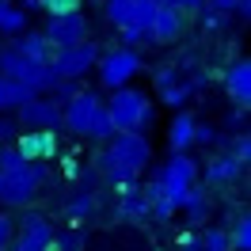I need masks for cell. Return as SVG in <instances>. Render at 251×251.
Returning a JSON list of instances; mask_svg holds the SVG:
<instances>
[{"label": "cell", "mask_w": 251, "mask_h": 251, "mask_svg": "<svg viewBox=\"0 0 251 251\" xmlns=\"http://www.w3.org/2000/svg\"><path fill=\"white\" fill-rule=\"evenodd\" d=\"M61 126L69 133H76V137H95V141H107L110 133H114L103 99L95 92H84V88L69 103H61Z\"/></svg>", "instance_id": "1"}, {"label": "cell", "mask_w": 251, "mask_h": 251, "mask_svg": "<svg viewBox=\"0 0 251 251\" xmlns=\"http://www.w3.org/2000/svg\"><path fill=\"white\" fill-rule=\"evenodd\" d=\"M103 107H107V118L114 126V133H145L149 126L156 122L152 99L145 92H137V88H129V84L114 88V95H110Z\"/></svg>", "instance_id": "2"}, {"label": "cell", "mask_w": 251, "mask_h": 251, "mask_svg": "<svg viewBox=\"0 0 251 251\" xmlns=\"http://www.w3.org/2000/svg\"><path fill=\"white\" fill-rule=\"evenodd\" d=\"M42 183H46V164L42 160H27L12 172H0V205H8V209L27 205Z\"/></svg>", "instance_id": "3"}, {"label": "cell", "mask_w": 251, "mask_h": 251, "mask_svg": "<svg viewBox=\"0 0 251 251\" xmlns=\"http://www.w3.org/2000/svg\"><path fill=\"white\" fill-rule=\"evenodd\" d=\"M0 73L19 80L31 95H42V92H50V88L57 84V76L50 73L46 61H31V57H23L19 50H0Z\"/></svg>", "instance_id": "4"}, {"label": "cell", "mask_w": 251, "mask_h": 251, "mask_svg": "<svg viewBox=\"0 0 251 251\" xmlns=\"http://www.w3.org/2000/svg\"><path fill=\"white\" fill-rule=\"evenodd\" d=\"M95 69H99V84L114 92V88L129 84V80L141 73V53L133 46H114V50L95 57Z\"/></svg>", "instance_id": "5"}, {"label": "cell", "mask_w": 251, "mask_h": 251, "mask_svg": "<svg viewBox=\"0 0 251 251\" xmlns=\"http://www.w3.org/2000/svg\"><path fill=\"white\" fill-rule=\"evenodd\" d=\"M194 179H198V164L187 156V152H175L156 175V190L160 198H168V202L179 209V198L187 194V187H194Z\"/></svg>", "instance_id": "6"}, {"label": "cell", "mask_w": 251, "mask_h": 251, "mask_svg": "<svg viewBox=\"0 0 251 251\" xmlns=\"http://www.w3.org/2000/svg\"><path fill=\"white\" fill-rule=\"evenodd\" d=\"M95 57H99V46L95 42H76V46H61L53 50V57H50V73L57 80H80L84 73H92Z\"/></svg>", "instance_id": "7"}, {"label": "cell", "mask_w": 251, "mask_h": 251, "mask_svg": "<svg viewBox=\"0 0 251 251\" xmlns=\"http://www.w3.org/2000/svg\"><path fill=\"white\" fill-rule=\"evenodd\" d=\"M12 114L23 129H61V103L42 99V95H27Z\"/></svg>", "instance_id": "8"}, {"label": "cell", "mask_w": 251, "mask_h": 251, "mask_svg": "<svg viewBox=\"0 0 251 251\" xmlns=\"http://www.w3.org/2000/svg\"><path fill=\"white\" fill-rule=\"evenodd\" d=\"M50 38V46L61 50V46H76V42H84L88 38V16L84 12H61V16H50L46 19V31H42Z\"/></svg>", "instance_id": "9"}, {"label": "cell", "mask_w": 251, "mask_h": 251, "mask_svg": "<svg viewBox=\"0 0 251 251\" xmlns=\"http://www.w3.org/2000/svg\"><path fill=\"white\" fill-rule=\"evenodd\" d=\"M107 4V19L114 27H141L149 31V23L156 16V0H103Z\"/></svg>", "instance_id": "10"}, {"label": "cell", "mask_w": 251, "mask_h": 251, "mask_svg": "<svg viewBox=\"0 0 251 251\" xmlns=\"http://www.w3.org/2000/svg\"><path fill=\"white\" fill-rule=\"evenodd\" d=\"M16 149L23 160H53L57 152H61V141H57V129H19L16 137Z\"/></svg>", "instance_id": "11"}, {"label": "cell", "mask_w": 251, "mask_h": 251, "mask_svg": "<svg viewBox=\"0 0 251 251\" xmlns=\"http://www.w3.org/2000/svg\"><path fill=\"white\" fill-rule=\"evenodd\" d=\"M53 244V225L42 213H27L19 221V240L8 244V251H50Z\"/></svg>", "instance_id": "12"}, {"label": "cell", "mask_w": 251, "mask_h": 251, "mask_svg": "<svg viewBox=\"0 0 251 251\" xmlns=\"http://www.w3.org/2000/svg\"><path fill=\"white\" fill-rule=\"evenodd\" d=\"M187 27V12H179L172 4H156V16L149 23V42H160V46H172L175 38Z\"/></svg>", "instance_id": "13"}, {"label": "cell", "mask_w": 251, "mask_h": 251, "mask_svg": "<svg viewBox=\"0 0 251 251\" xmlns=\"http://www.w3.org/2000/svg\"><path fill=\"white\" fill-rule=\"evenodd\" d=\"M225 92L232 99L236 107H251V61L248 57H240V61L228 65V73H225Z\"/></svg>", "instance_id": "14"}, {"label": "cell", "mask_w": 251, "mask_h": 251, "mask_svg": "<svg viewBox=\"0 0 251 251\" xmlns=\"http://www.w3.org/2000/svg\"><path fill=\"white\" fill-rule=\"evenodd\" d=\"M156 88H160V99H164L168 107H183V103L190 99V92H194V84L183 80L175 69H160L156 73Z\"/></svg>", "instance_id": "15"}, {"label": "cell", "mask_w": 251, "mask_h": 251, "mask_svg": "<svg viewBox=\"0 0 251 251\" xmlns=\"http://www.w3.org/2000/svg\"><path fill=\"white\" fill-rule=\"evenodd\" d=\"M240 175H244V164L236 156H228V152L209 156V164H205V183H209V187H232Z\"/></svg>", "instance_id": "16"}, {"label": "cell", "mask_w": 251, "mask_h": 251, "mask_svg": "<svg viewBox=\"0 0 251 251\" xmlns=\"http://www.w3.org/2000/svg\"><path fill=\"white\" fill-rule=\"evenodd\" d=\"M12 50H19L23 57H31V61H46L50 65V57H53V46H50V38L42 31H23V34H16V46Z\"/></svg>", "instance_id": "17"}, {"label": "cell", "mask_w": 251, "mask_h": 251, "mask_svg": "<svg viewBox=\"0 0 251 251\" xmlns=\"http://www.w3.org/2000/svg\"><path fill=\"white\" fill-rule=\"evenodd\" d=\"M190 137H194V114L190 110H179L172 118V126H168V145H172V152H187L190 145Z\"/></svg>", "instance_id": "18"}, {"label": "cell", "mask_w": 251, "mask_h": 251, "mask_svg": "<svg viewBox=\"0 0 251 251\" xmlns=\"http://www.w3.org/2000/svg\"><path fill=\"white\" fill-rule=\"evenodd\" d=\"M27 23H31V16L19 8V4H12V0H0V34H23L27 31Z\"/></svg>", "instance_id": "19"}, {"label": "cell", "mask_w": 251, "mask_h": 251, "mask_svg": "<svg viewBox=\"0 0 251 251\" xmlns=\"http://www.w3.org/2000/svg\"><path fill=\"white\" fill-rule=\"evenodd\" d=\"M27 95H31V92H27L19 80H12V76H4V73H0V114H12Z\"/></svg>", "instance_id": "20"}, {"label": "cell", "mask_w": 251, "mask_h": 251, "mask_svg": "<svg viewBox=\"0 0 251 251\" xmlns=\"http://www.w3.org/2000/svg\"><path fill=\"white\" fill-rule=\"evenodd\" d=\"M179 209L187 213V221H205L209 217V198H205V190L187 187V194L179 198Z\"/></svg>", "instance_id": "21"}, {"label": "cell", "mask_w": 251, "mask_h": 251, "mask_svg": "<svg viewBox=\"0 0 251 251\" xmlns=\"http://www.w3.org/2000/svg\"><path fill=\"white\" fill-rule=\"evenodd\" d=\"M228 232V248L232 251H251V217L248 213H240L232 221V228H225Z\"/></svg>", "instance_id": "22"}, {"label": "cell", "mask_w": 251, "mask_h": 251, "mask_svg": "<svg viewBox=\"0 0 251 251\" xmlns=\"http://www.w3.org/2000/svg\"><path fill=\"white\" fill-rule=\"evenodd\" d=\"M198 248H202V251H232V248H228V232H225V228H205V232L198 236Z\"/></svg>", "instance_id": "23"}, {"label": "cell", "mask_w": 251, "mask_h": 251, "mask_svg": "<svg viewBox=\"0 0 251 251\" xmlns=\"http://www.w3.org/2000/svg\"><path fill=\"white\" fill-rule=\"evenodd\" d=\"M228 156H236L244 168H248V160H251V137L248 133H236L232 137V149H228Z\"/></svg>", "instance_id": "24"}, {"label": "cell", "mask_w": 251, "mask_h": 251, "mask_svg": "<svg viewBox=\"0 0 251 251\" xmlns=\"http://www.w3.org/2000/svg\"><path fill=\"white\" fill-rule=\"evenodd\" d=\"M50 92H53V103H69V99L80 92V80H57Z\"/></svg>", "instance_id": "25"}, {"label": "cell", "mask_w": 251, "mask_h": 251, "mask_svg": "<svg viewBox=\"0 0 251 251\" xmlns=\"http://www.w3.org/2000/svg\"><path fill=\"white\" fill-rule=\"evenodd\" d=\"M202 27L209 34L213 31H225L228 27V12H217V8H205V16H202Z\"/></svg>", "instance_id": "26"}, {"label": "cell", "mask_w": 251, "mask_h": 251, "mask_svg": "<svg viewBox=\"0 0 251 251\" xmlns=\"http://www.w3.org/2000/svg\"><path fill=\"white\" fill-rule=\"evenodd\" d=\"M190 141L194 145H213L217 141V129H213L209 122H194V137H190Z\"/></svg>", "instance_id": "27"}, {"label": "cell", "mask_w": 251, "mask_h": 251, "mask_svg": "<svg viewBox=\"0 0 251 251\" xmlns=\"http://www.w3.org/2000/svg\"><path fill=\"white\" fill-rule=\"evenodd\" d=\"M118 34H122V46H141V42H149V31H141V27H118Z\"/></svg>", "instance_id": "28"}, {"label": "cell", "mask_w": 251, "mask_h": 251, "mask_svg": "<svg viewBox=\"0 0 251 251\" xmlns=\"http://www.w3.org/2000/svg\"><path fill=\"white\" fill-rule=\"evenodd\" d=\"M12 240H16V221L8 217V213H0V251L8 248Z\"/></svg>", "instance_id": "29"}, {"label": "cell", "mask_w": 251, "mask_h": 251, "mask_svg": "<svg viewBox=\"0 0 251 251\" xmlns=\"http://www.w3.org/2000/svg\"><path fill=\"white\" fill-rule=\"evenodd\" d=\"M42 8H46L50 16H61V12H76L80 0H42Z\"/></svg>", "instance_id": "30"}, {"label": "cell", "mask_w": 251, "mask_h": 251, "mask_svg": "<svg viewBox=\"0 0 251 251\" xmlns=\"http://www.w3.org/2000/svg\"><path fill=\"white\" fill-rule=\"evenodd\" d=\"M92 209H95V198H92V194H80L76 202L69 205V213H76V217H84V213H92Z\"/></svg>", "instance_id": "31"}, {"label": "cell", "mask_w": 251, "mask_h": 251, "mask_svg": "<svg viewBox=\"0 0 251 251\" xmlns=\"http://www.w3.org/2000/svg\"><path fill=\"white\" fill-rule=\"evenodd\" d=\"M16 133H19V122L8 118V114H0V141H12Z\"/></svg>", "instance_id": "32"}, {"label": "cell", "mask_w": 251, "mask_h": 251, "mask_svg": "<svg viewBox=\"0 0 251 251\" xmlns=\"http://www.w3.org/2000/svg\"><path fill=\"white\" fill-rule=\"evenodd\" d=\"M156 4H172V8H179V12H198L205 0H156Z\"/></svg>", "instance_id": "33"}, {"label": "cell", "mask_w": 251, "mask_h": 251, "mask_svg": "<svg viewBox=\"0 0 251 251\" xmlns=\"http://www.w3.org/2000/svg\"><path fill=\"white\" fill-rule=\"evenodd\" d=\"M209 8H217V12H236V0H205Z\"/></svg>", "instance_id": "34"}, {"label": "cell", "mask_w": 251, "mask_h": 251, "mask_svg": "<svg viewBox=\"0 0 251 251\" xmlns=\"http://www.w3.org/2000/svg\"><path fill=\"white\" fill-rule=\"evenodd\" d=\"M236 12L248 19V16H251V0H236Z\"/></svg>", "instance_id": "35"}, {"label": "cell", "mask_w": 251, "mask_h": 251, "mask_svg": "<svg viewBox=\"0 0 251 251\" xmlns=\"http://www.w3.org/2000/svg\"><path fill=\"white\" fill-rule=\"evenodd\" d=\"M19 8H23V12H34V8H42V0H23Z\"/></svg>", "instance_id": "36"}, {"label": "cell", "mask_w": 251, "mask_h": 251, "mask_svg": "<svg viewBox=\"0 0 251 251\" xmlns=\"http://www.w3.org/2000/svg\"><path fill=\"white\" fill-rule=\"evenodd\" d=\"M187 251H202V248H198V244H190V248H187Z\"/></svg>", "instance_id": "37"}, {"label": "cell", "mask_w": 251, "mask_h": 251, "mask_svg": "<svg viewBox=\"0 0 251 251\" xmlns=\"http://www.w3.org/2000/svg\"><path fill=\"white\" fill-rule=\"evenodd\" d=\"M92 4H103V0H92Z\"/></svg>", "instance_id": "38"}]
</instances>
